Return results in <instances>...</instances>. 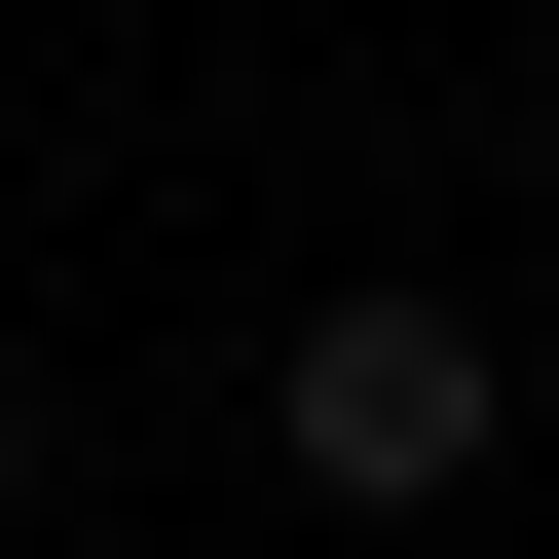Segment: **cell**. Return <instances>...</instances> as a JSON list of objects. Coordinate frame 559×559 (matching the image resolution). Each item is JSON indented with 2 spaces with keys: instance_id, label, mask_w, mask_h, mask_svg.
<instances>
[{
  "instance_id": "6da1fadb",
  "label": "cell",
  "mask_w": 559,
  "mask_h": 559,
  "mask_svg": "<svg viewBox=\"0 0 559 559\" xmlns=\"http://www.w3.org/2000/svg\"><path fill=\"white\" fill-rule=\"evenodd\" d=\"M261 448H299V522H448V485L522 448V336L373 261V299H299V336H261Z\"/></svg>"
},
{
  "instance_id": "7a4b0ae2",
  "label": "cell",
  "mask_w": 559,
  "mask_h": 559,
  "mask_svg": "<svg viewBox=\"0 0 559 559\" xmlns=\"http://www.w3.org/2000/svg\"><path fill=\"white\" fill-rule=\"evenodd\" d=\"M0 559H38V373H0Z\"/></svg>"
}]
</instances>
